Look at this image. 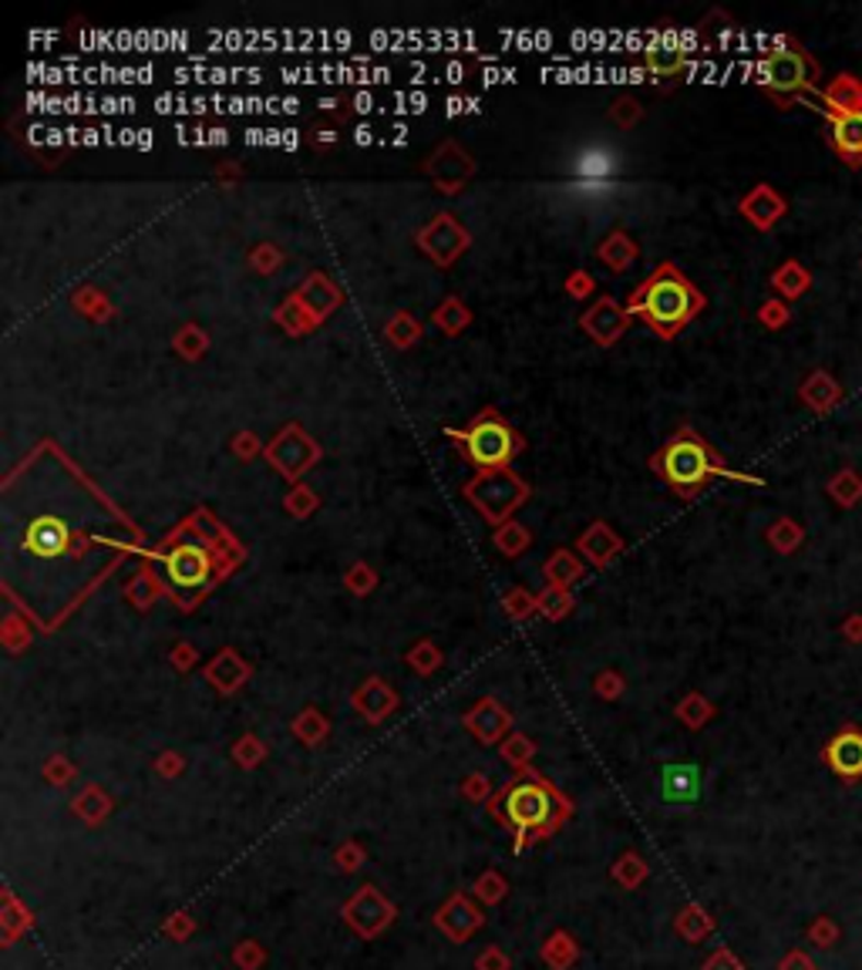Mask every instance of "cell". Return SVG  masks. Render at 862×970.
I'll use <instances>...</instances> for the list:
<instances>
[{"instance_id": "1", "label": "cell", "mask_w": 862, "mask_h": 970, "mask_svg": "<svg viewBox=\"0 0 862 970\" xmlns=\"http://www.w3.org/2000/svg\"><path fill=\"white\" fill-rule=\"evenodd\" d=\"M633 307L651 320L661 334H674L677 327H684L701 307L698 290L687 283L674 267H661L646 287L637 293Z\"/></svg>"}, {"instance_id": "2", "label": "cell", "mask_w": 862, "mask_h": 970, "mask_svg": "<svg viewBox=\"0 0 862 970\" xmlns=\"http://www.w3.org/2000/svg\"><path fill=\"white\" fill-rule=\"evenodd\" d=\"M661 472L664 479L680 489V492H695L701 489L711 476L724 472L718 455L695 435V432H680L667 442V448L661 452Z\"/></svg>"}, {"instance_id": "3", "label": "cell", "mask_w": 862, "mask_h": 970, "mask_svg": "<svg viewBox=\"0 0 862 970\" xmlns=\"http://www.w3.org/2000/svg\"><path fill=\"white\" fill-rule=\"evenodd\" d=\"M758 78H761V84H765L771 95L789 98V95H802V92H812L815 89L818 68H815V61L799 45H789V40H782L779 48H771L761 58Z\"/></svg>"}, {"instance_id": "4", "label": "cell", "mask_w": 862, "mask_h": 970, "mask_svg": "<svg viewBox=\"0 0 862 970\" xmlns=\"http://www.w3.org/2000/svg\"><path fill=\"white\" fill-rule=\"evenodd\" d=\"M465 455L476 461V466H502V461L512 458V448H515V439L509 432V425H502V421L496 414H486L479 418L476 425H468L462 435H458Z\"/></svg>"}, {"instance_id": "5", "label": "cell", "mask_w": 862, "mask_h": 970, "mask_svg": "<svg viewBox=\"0 0 862 970\" xmlns=\"http://www.w3.org/2000/svg\"><path fill=\"white\" fill-rule=\"evenodd\" d=\"M165 570H168V580L176 583L179 589H199L212 576V560H209V553L202 550V546L179 542L176 550L165 557Z\"/></svg>"}, {"instance_id": "6", "label": "cell", "mask_w": 862, "mask_h": 970, "mask_svg": "<svg viewBox=\"0 0 862 970\" xmlns=\"http://www.w3.org/2000/svg\"><path fill=\"white\" fill-rule=\"evenodd\" d=\"M549 813H552V798L539 785H520V788H512L509 798H505V816L520 829L543 826L549 819Z\"/></svg>"}, {"instance_id": "7", "label": "cell", "mask_w": 862, "mask_h": 970, "mask_svg": "<svg viewBox=\"0 0 862 970\" xmlns=\"http://www.w3.org/2000/svg\"><path fill=\"white\" fill-rule=\"evenodd\" d=\"M829 139L846 162L859 165L862 162V108L829 112Z\"/></svg>"}, {"instance_id": "8", "label": "cell", "mask_w": 862, "mask_h": 970, "mask_svg": "<svg viewBox=\"0 0 862 970\" xmlns=\"http://www.w3.org/2000/svg\"><path fill=\"white\" fill-rule=\"evenodd\" d=\"M68 539H71V533H68V526L61 523V519H55V516H40V519H34L31 526H27V533H24V546L34 553V557H40V560H55V557H61L65 550H68Z\"/></svg>"}, {"instance_id": "9", "label": "cell", "mask_w": 862, "mask_h": 970, "mask_svg": "<svg viewBox=\"0 0 862 970\" xmlns=\"http://www.w3.org/2000/svg\"><path fill=\"white\" fill-rule=\"evenodd\" d=\"M826 762L839 779H862V732H839L826 748Z\"/></svg>"}, {"instance_id": "10", "label": "cell", "mask_w": 862, "mask_h": 970, "mask_svg": "<svg viewBox=\"0 0 862 970\" xmlns=\"http://www.w3.org/2000/svg\"><path fill=\"white\" fill-rule=\"evenodd\" d=\"M664 803H698L701 795V772L695 766H667L661 775Z\"/></svg>"}, {"instance_id": "11", "label": "cell", "mask_w": 862, "mask_h": 970, "mask_svg": "<svg viewBox=\"0 0 862 970\" xmlns=\"http://www.w3.org/2000/svg\"><path fill=\"white\" fill-rule=\"evenodd\" d=\"M643 65L651 68L654 74H674L684 65V55L677 48H651L643 55Z\"/></svg>"}]
</instances>
